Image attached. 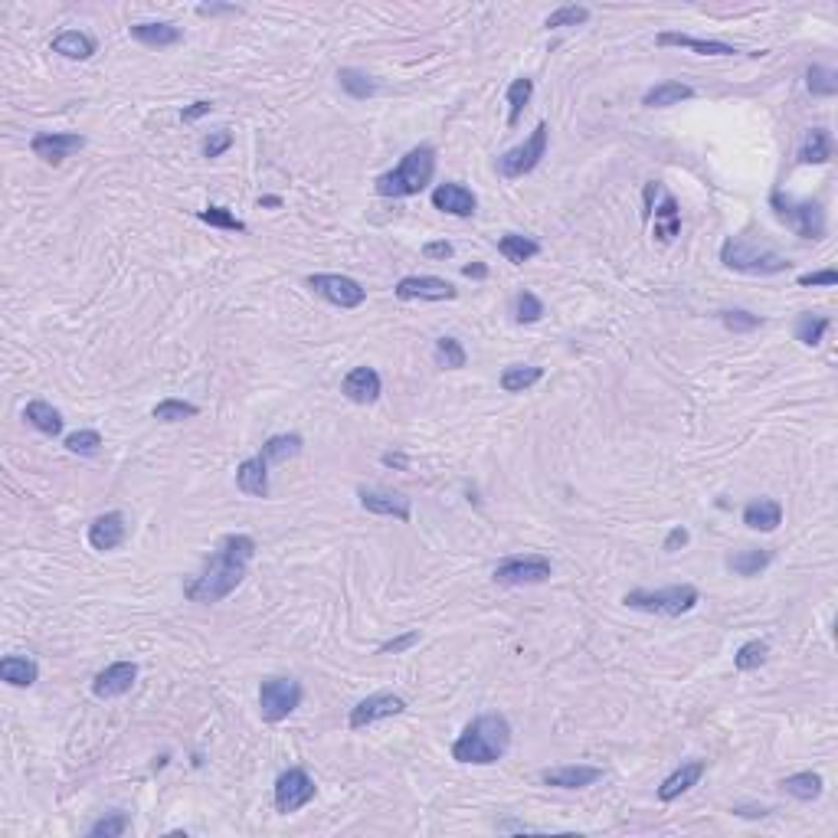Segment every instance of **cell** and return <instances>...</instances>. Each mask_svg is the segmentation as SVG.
<instances>
[{"instance_id":"1","label":"cell","mask_w":838,"mask_h":838,"mask_svg":"<svg viewBox=\"0 0 838 838\" xmlns=\"http://www.w3.org/2000/svg\"><path fill=\"white\" fill-rule=\"evenodd\" d=\"M252 557H256V541L249 534H227L219 541L217 554L207 557L204 573L184 587V596L190 603H219V599H227L246 580Z\"/></svg>"},{"instance_id":"2","label":"cell","mask_w":838,"mask_h":838,"mask_svg":"<svg viewBox=\"0 0 838 838\" xmlns=\"http://www.w3.org/2000/svg\"><path fill=\"white\" fill-rule=\"evenodd\" d=\"M508 747H511L508 717L504 714H478L452 744V760L472 763V767H492V763H498L508 753Z\"/></svg>"},{"instance_id":"3","label":"cell","mask_w":838,"mask_h":838,"mask_svg":"<svg viewBox=\"0 0 838 838\" xmlns=\"http://www.w3.org/2000/svg\"><path fill=\"white\" fill-rule=\"evenodd\" d=\"M432 174H436V148L419 144V148L407 151L403 161L393 167V171L380 174L374 181V190L380 196L400 200V196H413V194H419V190H426V184L432 181Z\"/></svg>"},{"instance_id":"4","label":"cell","mask_w":838,"mask_h":838,"mask_svg":"<svg viewBox=\"0 0 838 838\" xmlns=\"http://www.w3.org/2000/svg\"><path fill=\"white\" fill-rule=\"evenodd\" d=\"M622 603H626L629 610L674 620V616H684V612L695 610V606L701 603V593H697V587H691V583H674V587H665V589H632V593L622 596Z\"/></svg>"},{"instance_id":"5","label":"cell","mask_w":838,"mask_h":838,"mask_svg":"<svg viewBox=\"0 0 838 838\" xmlns=\"http://www.w3.org/2000/svg\"><path fill=\"white\" fill-rule=\"evenodd\" d=\"M769 210L786 229H792L802 239H822L825 236V210L815 200H796V196L783 194V190H773L769 194Z\"/></svg>"},{"instance_id":"6","label":"cell","mask_w":838,"mask_h":838,"mask_svg":"<svg viewBox=\"0 0 838 838\" xmlns=\"http://www.w3.org/2000/svg\"><path fill=\"white\" fill-rule=\"evenodd\" d=\"M721 262L727 269H734V272H744V275H780L792 266L786 256H780V252H773V249H760V246H753L750 239H740V236L724 239Z\"/></svg>"},{"instance_id":"7","label":"cell","mask_w":838,"mask_h":838,"mask_svg":"<svg viewBox=\"0 0 838 838\" xmlns=\"http://www.w3.org/2000/svg\"><path fill=\"white\" fill-rule=\"evenodd\" d=\"M547 138H550V128H547V122H541L525 144H517V148L504 151V154L498 157V174L508 177V181H517V177L531 174L534 167L547 157Z\"/></svg>"},{"instance_id":"8","label":"cell","mask_w":838,"mask_h":838,"mask_svg":"<svg viewBox=\"0 0 838 838\" xmlns=\"http://www.w3.org/2000/svg\"><path fill=\"white\" fill-rule=\"evenodd\" d=\"M298 705H302V684L295 678H266L259 684V714H262V721H285L289 714H295Z\"/></svg>"},{"instance_id":"9","label":"cell","mask_w":838,"mask_h":838,"mask_svg":"<svg viewBox=\"0 0 838 838\" xmlns=\"http://www.w3.org/2000/svg\"><path fill=\"white\" fill-rule=\"evenodd\" d=\"M308 289L318 298H324L328 305L334 308H361L367 302V289H364L357 279L341 272H318L308 275Z\"/></svg>"},{"instance_id":"10","label":"cell","mask_w":838,"mask_h":838,"mask_svg":"<svg viewBox=\"0 0 838 838\" xmlns=\"http://www.w3.org/2000/svg\"><path fill=\"white\" fill-rule=\"evenodd\" d=\"M554 564L541 554H521V557H508L502 564L494 567V583L502 587H534V583H547Z\"/></svg>"},{"instance_id":"11","label":"cell","mask_w":838,"mask_h":838,"mask_svg":"<svg viewBox=\"0 0 838 838\" xmlns=\"http://www.w3.org/2000/svg\"><path fill=\"white\" fill-rule=\"evenodd\" d=\"M312 800H314V780L302 767L285 769V773L275 780V809L282 815L298 812V809L308 806Z\"/></svg>"},{"instance_id":"12","label":"cell","mask_w":838,"mask_h":838,"mask_svg":"<svg viewBox=\"0 0 838 838\" xmlns=\"http://www.w3.org/2000/svg\"><path fill=\"white\" fill-rule=\"evenodd\" d=\"M393 295L400 302H452L459 289L439 275H403L400 282L393 285Z\"/></svg>"},{"instance_id":"13","label":"cell","mask_w":838,"mask_h":838,"mask_svg":"<svg viewBox=\"0 0 838 838\" xmlns=\"http://www.w3.org/2000/svg\"><path fill=\"white\" fill-rule=\"evenodd\" d=\"M403 711H407V701H403L400 695L380 691V695H370V697H364V701H357V705L351 707L347 724H351V730H364V727H370V724L397 717V714H403Z\"/></svg>"},{"instance_id":"14","label":"cell","mask_w":838,"mask_h":838,"mask_svg":"<svg viewBox=\"0 0 838 838\" xmlns=\"http://www.w3.org/2000/svg\"><path fill=\"white\" fill-rule=\"evenodd\" d=\"M82 148H86V138L76 132H39V134H33V142H30L33 154L53 167L63 164L66 157H72Z\"/></svg>"},{"instance_id":"15","label":"cell","mask_w":838,"mask_h":838,"mask_svg":"<svg viewBox=\"0 0 838 838\" xmlns=\"http://www.w3.org/2000/svg\"><path fill=\"white\" fill-rule=\"evenodd\" d=\"M134 678H138V665L134 662H111L109 668L95 674L92 682V695L102 697V701H111V697H122L132 691Z\"/></svg>"},{"instance_id":"16","label":"cell","mask_w":838,"mask_h":838,"mask_svg":"<svg viewBox=\"0 0 838 838\" xmlns=\"http://www.w3.org/2000/svg\"><path fill=\"white\" fill-rule=\"evenodd\" d=\"M128 537V521L122 511H109V514H99L89 525V544H92V550H115L122 547Z\"/></svg>"},{"instance_id":"17","label":"cell","mask_w":838,"mask_h":838,"mask_svg":"<svg viewBox=\"0 0 838 838\" xmlns=\"http://www.w3.org/2000/svg\"><path fill=\"white\" fill-rule=\"evenodd\" d=\"M361 508L380 517H397V521H409V498L400 492H387V488H361L357 492Z\"/></svg>"},{"instance_id":"18","label":"cell","mask_w":838,"mask_h":838,"mask_svg":"<svg viewBox=\"0 0 838 838\" xmlns=\"http://www.w3.org/2000/svg\"><path fill=\"white\" fill-rule=\"evenodd\" d=\"M541 780L544 786H554V790H587V786L603 780V769L587 767V763H567V767L544 769Z\"/></svg>"},{"instance_id":"19","label":"cell","mask_w":838,"mask_h":838,"mask_svg":"<svg viewBox=\"0 0 838 838\" xmlns=\"http://www.w3.org/2000/svg\"><path fill=\"white\" fill-rule=\"evenodd\" d=\"M341 390H345V397L351 403L370 407V403L380 400V393H384V380H380V374H377L374 367H354L351 374L345 377Z\"/></svg>"},{"instance_id":"20","label":"cell","mask_w":838,"mask_h":838,"mask_svg":"<svg viewBox=\"0 0 838 838\" xmlns=\"http://www.w3.org/2000/svg\"><path fill=\"white\" fill-rule=\"evenodd\" d=\"M432 207L442 210V213H449V217H472L475 207H478V200L465 184L446 181V184H439V187L432 190Z\"/></svg>"},{"instance_id":"21","label":"cell","mask_w":838,"mask_h":838,"mask_svg":"<svg viewBox=\"0 0 838 838\" xmlns=\"http://www.w3.org/2000/svg\"><path fill=\"white\" fill-rule=\"evenodd\" d=\"M707 763L705 760H688L682 763V767L674 769L672 776H665L662 780V786H658V800L662 802H674L678 796H684V792L691 790V786L701 783V776H705Z\"/></svg>"},{"instance_id":"22","label":"cell","mask_w":838,"mask_h":838,"mask_svg":"<svg viewBox=\"0 0 838 838\" xmlns=\"http://www.w3.org/2000/svg\"><path fill=\"white\" fill-rule=\"evenodd\" d=\"M744 525L750 527V531L773 534L776 527L783 525V504L773 502V498H753V502L744 508Z\"/></svg>"},{"instance_id":"23","label":"cell","mask_w":838,"mask_h":838,"mask_svg":"<svg viewBox=\"0 0 838 838\" xmlns=\"http://www.w3.org/2000/svg\"><path fill=\"white\" fill-rule=\"evenodd\" d=\"M236 485L243 494H252V498H269V462L262 455H252L246 459L239 469H236Z\"/></svg>"},{"instance_id":"24","label":"cell","mask_w":838,"mask_h":838,"mask_svg":"<svg viewBox=\"0 0 838 838\" xmlns=\"http://www.w3.org/2000/svg\"><path fill=\"white\" fill-rule=\"evenodd\" d=\"M658 47H682V49H695L701 56H734L737 47L730 43H721V39H697L688 37V33H658L655 39Z\"/></svg>"},{"instance_id":"25","label":"cell","mask_w":838,"mask_h":838,"mask_svg":"<svg viewBox=\"0 0 838 838\" xmlns=\"http://www.w3.org/2000/svg\"><path fill=\"white\" fill-rule=\"evenodd\" d=\"M132 37L144 47H157V49H167V47H177L184 39L181 27L174 24H161V20H151V24H134L132 27Z\"/></svg>"},{"instance_id":"26","label":"cell","mask_w":838,"mask_h":838,"mask_svg":"<svg viewBox=\"0 0 838 838\" xmlns=\"http://www.w3.org/2000/svg\"><path fill=\"white\" fill-rule=\"evenodd\" d=\"M688 99H695V89L684 86V82H674V79H665V82H658V86L645 92L642 105L645 109H668V105H682Z\"/></svg>"},{"instance_id":"27","label":"cell","mask_w":838,"mask_h":838,"mask_svg":"<svg viewBox=\"0 0 838 838\" xmlns=\"http://www.w3.org/2000/svg\"><path fill=\"white\" fill-rule=\"evenodd\" d=\"M780 790H783L786 796H792V800H800V802H815L819 796H822L825 780L819 773H812V769H802V773L786 776L783 783H780Z\"/></svg>"},{"instance_id":"28","label":"cell","mask_w":838,"mask_h":838,"mask_svg":"<svg viewBox=\"0 0 838 838\" xmlns=\"http://www.w3.org/2000/svg\"><path fill=\"white\" fill-rule=\"evenodd\" d=\"M832 151H835V144H832V134L825 132V128H809L806 138H802L800 144V164H829L832 161Z\"/></svg>"},{"instance_id":"29","label":"cell","mask_w":838,"mask_h":838,"mask_svg":"<svg viewBox=\"0 0 838 838\" xmlns=\"http://www.w3.org/2000/svg\"><path fill=\"white\" fill-rule=\"evenodd\" d=\"M0 678H4L10 688H30V684H37L39 668H37V662L27 655H7L0 662Z\"/></svg>"},{"instance_id":"30","label":"cell","mask_w":838,"mask_h":838,"mask_svg":"<svg viewBox=\"0 0 838 838\" xmlns=\"http://www.w3.org/2000/svg\"><path fill=\"white\" fill-rule=\"evenodd\" d=\"M24 419L37 432H43V436H59V432H63V413H59L56 407H49L47 400H30V403H27Z\"/></svg>"},{"instance_id":"31","label":"cell","mask_w":838,"mask_h":838,"mask_svg":"<svg viewBox=\"0 0 838 838\" xmlns=\"http://www.w3.org/2000/svg\"><path fill=\"white\" fill-rule=\"evenodd\" d=\"M53 53L66 56V59H92L95 39L82 30H63L59 37H53Z\"/></svg>"},{"instance_id":"32","label":"cell","mask_w":838,"mask_h":838,"mask_svg":"<svg viewBox=\"0 0 838 838\" xmlns=\"http://www.w3.org/2000/svg\"><path fill=\"white\" fill-rule=\"evenodd\" d=\"M773 564V550L763 547H750V550H737L727 557V570H734L737 577H757L760 570Z\"/></svg>"},{"instance_id":"33","label":"cell","mask_w":838,"mask_h":838,"mask_svg":"<svg viewBox=\"0 0 838 838\" xmlns=\"http://www.w3.org/2000/svg\"><path fill=\"white\" fill-rule=\"evenodd\" d=\"M682 233V213H678V204H674V196L665 194V200H662V207L655 210V239L662 246H668L674 239V236Z\"/></svg>"},{"instance_id":"34","label":"cell","mask_w":838,"mask_h":838,"mask_svg":"<svg viewBox=\"0 0 838 838\" xmlns=\"http://www.w3.org/2000/svg\"><path fill=\"white\" fill-rule=\"evenodd\" d=\"M302 446H305V439L295 436V432H282V436H269L266 442H262V459L266 462H289V459H295V455H302Z\"/></svg>"},{"instance_id":"35","label":"cell","mask_w":838,"mask_h":838,"mask_svg":"<svg viewBox=\"0 0 838 838\" xmlns=\"http://www.w3.org/2000/svg\"><path fill=\"white\" fill-rule=\"evenodd\" d=\"M498 252H502L508 262H514V266H525L527 259H534L537 252H541V243H537V239H531V236L504 233L502 239H498Z\"/></svg>"},{"instance_id":"36","label":"cell","mask_w":838,"mask_h":838,"mask_svg":"<svg viewBox=\"0 0 838 838\" xmlns=\"http://www.w3.org/2000/svg\"><path fill=\"white\" fill-rule=\"evenodd\" d=\"M544 367H534V364H511L502 370V390L504 393H525L534 384H541Z\"/></svg>"},{"instance_id":"37","label":"cell","mask_w":838,"mask_h":838,"mask_svg":"<svg viewBox=\"0 0 838 838\" xmlns=\"http://www.w3.org/2000/svg\"><path fill=\"white\" fill-rule=\"evenodd\" d=\"M432 357H436V367L442 370H462L465 361H469V354H465L462 341L459 337H436V351H432Z\"/></svg>"},{"instance_id":"38","label":"cell","mask_w":838,"mask_h":838,"mask_svg":"<svg viewBox=\"0 0 838 838\" xmlns=\"http://www.w3.org/2000/svg\"><path fill=\"white\" fill-rule=\"evenodd\" d=\"M829 318L825 314H815V312H802L800 318H796V341L806 347H815L822 345L825 331H829Z\"/></svg>"},{"instance_id":"39","label":"cell","mask_w":838,"mask_h":838,"mask_svg":"<svg viewBox=\"0 0 838 838\" xmlns=\"http://www.w3.org/2000/svg\"><path fill=\"white\" fill-rule=\"evenodd\" d=\"M337 82H341V89H345L351 99H370V95L377 92L374 79H370L367 72H361V69H351V66L337 69Z\"/></svg>"},{"instance_id":"40","label":"cell","mask_w":838,"mask_h":838,"mask_svg":"<svg viewBox=\"0 0 838 838\" xmlns=\"http://www.w3.org/2000/svg\"><path fill=\"white\" fill-rule=\"evenodd\" d=\"M806 86L812 95H819V99H832V95H838V72L829 69V66H809L806 72Z\"/></svg>"},{"instance_id":"41","label":"cell","mask_w":838,"mask_h":838,"mask_svg":"<svg viewBox=\"0 0 838 838\" xmlns=\"http://www.w3.org/2000/svg\"><path fill=\"white\" fill-rule=\"evenodd\" d=\"M531 95H534V79L521 76L511 82L508 86V125H517L521 111L531 105Z\"/></svg>"},{"instance_id":"42","label":"cell","mask_w":838,"mask_h":838,"mask_svg":"<svg viewBox=\"0 0 838 838\" xmlns=\"http://www.w3.org/2000/svg\"><path fill=\"white\" fill-rule=\"evenodd\" d=\"M196 413H200V407L187 400H161L151 409V416H154L157 423H184V419H194Z\"/></svg>"},{"instance_id":"43","label":"cell","mask_w":838,"mask_h":838,"mask_svg":"<svg viewBox=\"0 0 838 838\" xmlns=\"http://www.w3.org/2000/svg\"><path fill=\"white\" fill-rule=\"evenodd\" d=\"M128 829H132V819H128V812L115 809V812L102 815L99 822L89 825V838H122Z\"/></svg>"},{"instance_id":"44","label":"cell","mask_w":838,"mask_h":838,"mask_svg":"<svg viewBox=\"0 0 838 838\" xmlns=\"http://www.w3.org/2000/svg\"><path fill=\"white\" fill-rule=\"evenodd\" d=\"M767 655H769V645L760 642V639H750V642H744L737 649L734 668L737 672H753V668H760L763 662H767Z\"/></svg>"},{"instance_id":"45","label":"cell","mask_w":838,"mask_h":838,"mask_svg":"<svg viewBox=\"0 0 838 838\" xmlns=\"http://www.w3.org/2000/svg\"><path fill=\"white\" fill-rule=\"evenodd\" d=\"M196 219H200V223H210V227H217V229H233V233H246V223H243V219L233 217V213H229L227 207H219V204L204 207V210L196 213Z\"/></svg>"},{"instance_id":"46","label":"cell","mask_w":838,"mask_h":838,"mask_svg":"<svg viewBox=\"0 0 838 838\" xmlns=\"http://www.w3.org/2000/svg\"><path fill=\"white\" fill-rule=\"evenodd\" d=\"M589 20V7H583V4H567V7L554 10V14L544 20V27L547 30H560V27H583Z\"/></svg>"},{"instance_id":"47","label":"cell","mask_w":838,"mask_h":838,"mask_svg":"<svg viewBox=\"0 0 838 838\" xmlns=\"http://www.w3.org/2000/svg\"><path fill=\"white\" fill-rule=\"evenodd\" d=\"M721 324L734 334H747V331H757L763 324L760 314H750L744 308H730V312H721Z\"/></svg>"},{"instance_id":"48","label":"cell","mask_w":838,"mask_h":838,"mask_svg":"<svg viewBox=\"0 0 838 838\" xmlns=\"http://www.w3.org/2000/svg\"><path fill=\"white\" fill-rule=\"evenodd\" d=\"M514 314H517V322H521V324L541 322V318H544V302L534 295V292H521V295H517Z\"/></svg>"},{"instance_id":"49","label":"cell","mask_w":838,"mask_h":838,"mask_svg":"<svg viewBox=\"0 0 838 838\" xmlns=\"http://www.w3.org/2000/svg\"><path fill=\"white\" fill-rule=\"evenodd\" d=\"M66 449L76 455H95L102 449V436L95 430H79V432H72V436H66Z\"/></svg>"},{"instance_id":"50","label":"cell","mask_w":838,"mask_h":838,"mask_svg":"<svg viewBox=\"0 0 838 838\" xmlns=\"http://www.w3.org/2000/svg\"><path fill=\"white\" fill-rule=\"evenodd\" d=\"M229 148H233V134H229L227 128H219V132H210V134L204 138V157H210V161H213V157L223 154V151H229Z\"/></svg>"},{"instance_id":"51","label":"cell","mask_w":838,"mask_h":838,"mask_svg":"<svg viewBox=\"0 0 838 838\" xmlns=\"http://www.w3.org/2000/svg\"><path fill=\"white\" fill-rule=\"evenodd\" d=\"M416 642H419V632H416V629H409V632H403V635H397V639H390V642H384L377 652H380V655H397V652L413 649Z\"/></svg>"},{"instance_id":"52","label":"cell","mask_w":838,"mask_h":838,"mask_svg":"<svg viewBox=\"0 0 838 838\" xmlns=\"http://www.w3.org/2000/svg\"><path fill=\"white\" fill-rule=\"evenodd\" d=\"M835 282H838V272H835V269H822V272H806V275H800V285H802V289H809V285H825V289H832Z\"/></svg>"},{"instance_id":"53","label":"cell","mask_w":838,"mask_h":838,"mask_svg":"<svg viewBox=\"0 0 838 838\" xmlns=\"http://www.w3.org/2000/svg\"><path fill=\"white\" fill-rule=\"evenodd\" d=\"M691 541V534H688V527H672L668 531V537H665V544H662V550H668V554H674L678 547H684V544Z\"/></svg>"},{"instance_id":"54","label":"cell","mask_w":838,"mask_h":838,"mask_svg":"<svg viewBox=\"0 0 838 838\" xmlns=\"http://www.w3.org/2000/svg\"><path fill=\"white\" fill-rule=\"evenodd\" d=\"M196 14L200 16H236V14H243V10L233 7V4H200Z\"/></svg>"},{"instance_id":"55","label":"cell","mask_w":838,"mask_h":838,"mask_svg":"<svg viewBox=\"0 0 838 838\" xmlns=\"http://www.w3.org/2000/svg\"><path fill=\"white\" fill-rule=\"evenodd\" d=\"M213 111V102H194V105H187V109L181 111V122H196V118H204V115H210Z\"/></svg>"},{"instance_id":"56","label":"cell","mask_w":838,"mask_h":838,"mask_svg":"<svg viewBox=\"0 0 838 838\" xmlns=\"http://www.w3.org/2000/svg\"><path fill=\"white\" fill-rule=\"evenodd\" d=\"M452 243H426L423 246V256L426 259H449L452 256Z\"/></svg>"},{"instance_id":"57","label":"cell","mask_w":838,"mask_h":838,"mask_svg":"<svg viewBox=\"0 0 838 838\" xmlns=\"http://www.w3.org/2000/svg\"><path fill=\"white\" fill-rule=\"evenodd\" d=\"M658 190H662V184H658V181H649V184H645V207H642V219H649V217H652V210H655V196H658Z\"/></svg>"},{"instance_id":"58","label":"cell","mask_w":838,"mask_h":838,"mask_svg":"<svg viewBox=\"0 0 838 838\" xmlns=\"http://www.w3.org/2000/svg\"><path fill=\"white\" fill-rule=\"evenodd\" d=\"M737 815H747V819H763V815H769L767 806H734Z\"/></svg>"},{"instance_id":"59","label":"cell","mask_w":838,"mask_h":838,"mask_svg":"<svg viewBox=\"0 0 838 838\" xmlns=\"http://www.w3.org/2000/svg\"><path fill=\"white\" fill-rule=\"evenodd\" d=\"M462 275H465V279H485V275H488V266H482V262H472V266L462 269Z\"/></svg>"},{"instance_id":"60","label":"cell","mask_w":838,"mask_h":838,"mask_svg":"<svg viewBox=\"0 0 838 838\" xmlns=\"http://www.w3.org/2000/svg\"><path fill=\"white\" fill-rule=\"evenodd\" d=\"M384 465H390V469H407V455H400V452H387V455H384Z\"/></svg>"},{"instance_id":"61","label":"cell","mask_w":838,"mask_h":838,"mask_svg":"<svg viewBox=\"0 0 838 838\" xmlns=\"http://www.w3.org/2000/svg\"><path fill=\"white\" fill-rule=\"evenodd\" d=\"M259 204H262V207H282V200H279V196H262Z\"/></svg>"}]
</instances>
